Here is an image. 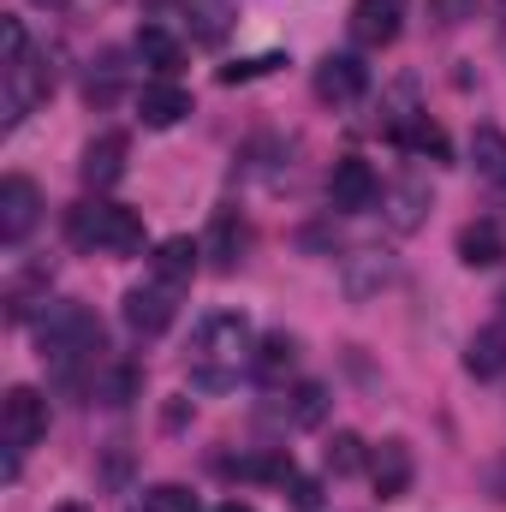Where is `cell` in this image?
<instances>
[{"mask_svg": "<svg viewBox=\"0 0 506 512\" xmlns=\"http://www.w3.org/2000/svg\"><path fill=\"white\" fill-rule=\"evenodd\" d=\"M54 512H96V507H84V501H60Z\"/></svg>", "mask_w": 506, "mask_h": 512, "instance_id": "32", "label": "cell"}, {"mask_svg": "<svg viewBox=\"0 0 506 512\" xmlns=\"http://www.w3.org/2000/svg\"><path fill=\"white\" fill-rule=\"evenodd\" d=\"M179 298H185V286H179V280L149 274L143 286H131V292H126V328H131V334H161V328H173Z\"/></svg>", "mask_w": 506, "mask_h": 512, "instance_id": "5", "label": "cell"}, {"mask_svg": "<svg viewBox=\"0 0 506 512\" xmlns=\"http://www.w3.org/2000/svg\"><path fill=\"white\" fill-rule=\"evenodd\" d=\"M364 90H370V66H364L358 54H328V60L316 66V102L346 108V102H358Z\"/></svg>", "mask_w": 506, "mask_h": 512, "instance_id": "8", "label": "cell"}, {"mask_svg": "<svg viewBox=\"0 0 506 512\" xmlns=\"http://www.w3.org/2000/svg\"><path fill=\"white\" fill-rule=\"evenodd\" d=\"M78 173H84V185H90V191L120 185V179H126V131H102V137H90V149H84Z\"/></svg>", "mask_w": 506, "mask_h": 512, "instance_id": "12", "label": "cell"}, {"mask_svg": "<svg viewBox=\"0 0 506 512\" xmlns=\"http://www.w3.org/2000/svg\"><path fill=\"white\" fill-rule=\"evenodd\" d=\"M185 114H191V90H179L173 78H155L137 90V120L149 131H173Z\"/></svg>", "mask_w": 506, "mask_h": 512, "instance_id": "11", "label": "cell"}, {"mask_svg": "<svg viewBox=\"0 0 506 512\" xmlns=\"http://www.w3.org/2000/svg\"><path fill=\"white\" fill-rule=\"evenodd\" d=\"M387 137H393L399 149H411V155H435V161H447V131L435 126L429 114H417V108L393 114V120H387Z\"/></svg>", "mask_w": 506, "mask_h": 512, "instance_id": "15", "label": "cell"}, {"mask_svg": "<svg viewBox=\"0 0 506 512\" xmlns=\"http://www.w3.org/2000/svg\"><path fill=\"white\" fill-rule=\"evenodd\" d=\"M251 358V322L239 310H215L191 334V382L197 387H227V376Z\"/></svg>", "mask_w": 506, "mask_h": 512, "instance_id": "2", "label": "cell"}, {"mask_svg": "<svg viewBox=\"0 0 506 512\" xmlns=\"http://www.w3.org/2000/svg\"><path fill=\"white\" fill-rule=\"evenodd\" d=\"M54 90V66L42 54H18L0 66V120L6 126H24V114Z\"/></svg>", "mask_w": 506, "mask_h": 512, "instance_id": "4", "label": "cell"}, {"mask_svg": "<svg viewBox=\"0 0 506 512\" xmlns=\"http://www.w3.org/2000/svg\"><path fill=\"white\" fill-rule=\"evenodd\" d=\"M501 322H506V292H501Z\"/></svg>", "mask_w": 506, "mask_h": 512, "instance_id": "36", "label": "cell"}, {"mask_svg": "<svg viewBox=\"0 0 506 512\" xmlns=\"http://www.w3.org/2000/svg\"><path fill=\"white\" fill-rule=\"evenodd\" d=\"M471 161H477V173H483V179H495V185L506 191V137L495 126L471 131Z\"/></svg>", "mask_w": 506, "mask_h": 512, "instance_id": "22", "label": "cell"}, {"mask_svg": "<svg viewBox=\"0 0 506 512\" xmlns=\"http://www.w3.org/2000/svg\"><path fill=\"white\" fill-rule=\"evenodd\" d=\"M274 66H286V60H280V54H256V60H239V66H227V72H221V84H251V78L274 72Z\"/></svg>", "mask_w": 506, "mask_h": 512, "instance_id": "29", "label": "cell"}, {"mask_svg": "<svg viewBox=\"0 0 506 512\" xmlns=\"http://www.w3.org/2000/svg\"><path fill=\"white\" fill-rule=\"evenodd\" d=\"M405 30V0H352V42L358 48H387Z\"/></svg>", "mask_w": 506, "mask_h": 512, "instance_id": "10", "label": "cell"}, {"mask_svg": "<svg viewBox=\"0 0 506 512\" xmlns=\"http://www.w3.org/2000/svg\"><path fill=\"white\" fill-rule=\"evenodd\" d=\"M197 256H203V245H191V239H161L155 245V256H149V274H161V280H191L197 274Z\"/></svg>", "mask_w": 506, "mask_h": 512, "instance_id": "20", "label": "cell"}, {"mask_svg": "<svg viewBox=\"0 0 506 512\" xmlns=\"http://www.w3.org/2000/svg\"><path fill=\"white\" fill-rule=\"evenodd\" d=\"M286 489H292V501H298V507H316V483H304L298 471H292V483H286Z\"/></svg>", "mask_w": 506, "mask_h": 512, "instance_id": "31", "label": "cell"}, {"mask_svg": "<svg viewBox=\"0 0 506 512\" xmlns=\"http://www.w3.org/2000/svg\"><path fill=\"white\" fill-rule=\"evenodd\" d=\"M245 221L233 215V209H221L215 215V227H209V245H203V256H215V268H239V251H245Z\"/></svg>", "mask_w": 506, "mask_h": 512, "instance_id": "19", "label": "cell"}, {"mask_svg": "<svg viewBox=\"0 0 506 512\" xmlns=\"http://www.w3.org/2000/svg\"><path fill=\"white\" fill-rule=\"evenodd\" d=\"M423 209H429V191H423V185H399V191H387V221H393L399 233H411V227L423 221Z\"/></svg>", "mask_w": 506, "mask_h": 512, "instance_id": "26", "label": "cell"}, {"mask_svg": "<svg viewBox=\"0 0 506 512\" xmlns=\"http://www.w3.org/2000/svg\"><path fill=\"white\" fill-rule=\"evenodd\" d=\"M495 489H501V501H506V465H501V471H495Z\"/></svg>", "mask_w": 506, "mask_h": 512, "instance_id": "33", "label": "cell"}, {"mask_svg": "<svg viewBox=\"0 0 506 512\" xmlns=\"http://www.w3.org/2000/svg\"><path fill=\"white\" fill-rule=\"evenodd\" d=\"M376 197H381V179H376L370 161H358V155L334 161V173H328V203H334L340 215H364Z\"/></svg>", "mask_w": 506, "mask_h": 512, "instance_id": "7", "label": "cell"}, {"mask_svg": "<svg viewBox=\"0 0 506 512\" xmlns=\"http://www.w3.org/2000/svg\"><path fill=\"white\" fill-rule=\"evenodd\" d=\"M137 60H143L155 78H173V72L185 66V42H179L167 24H143V30H137Z\"/></svg>", "mask_w": 506, "mask_h": 512, "instance_id": "16", "label": "cell"}, {"mask_svg": "<svg viewBox=\"0 0 506 512\" xmlns=\"http://www.w3.org/2000/svg\"><path fill=\"white\" fill-rule=\"evenodd\" d=\"M465 370H471V376H501L506 370V322L501 328H483V334L465 346Z\"/></svg>", "mask_w": 506, "mask_h": 512, "instance_id": "21", "label": "cell"}, {"mask_svg": "<svg viewBox=\"0 0 506 512\" xmlns=\"http://www.w3.org/2000/svg\"><path fill=\"white\" fill-rule=\"evenodd\" d=\"M143 512H197V495L179 489V483H155V489L143 495Z\"/></svg>", "mask_w": 506, "mask_h": 512, "instance_id": "28", "label": "cell"}, {"mask_svg": "<svg viewBox=\"0 0 506 512\" xmlns=\"http://www.w3.org/2000/svg\"><path fill=\"white\" fill-rule=\"evenodd\" d=\"M477 12V0H429V18L435 24H459V18H471Z\"/></svg>", "mask_w": 506, "mask_h": 512, "instance_id": "30", "label": "cell"}, {"mask_svg": "<svg viewBox=\"0 0 506 512\" xmlns=\"http://www.w3.org/2000/svg\"><path fill=\"white\" fill-rule=\"evenodd\" d=\"M322 417H328V387L304 382L298 393H292V405H286V423H292V429H316Z\"/></svg>", "mask_w": 506, "mask_h": 512, "instance_id": "25", "label": "cell"}, {"mask_svg": "<svg viewBox=\"0 0 506 512\" xmlns=\"http://www.w3.org/2000/svg\"><path fill=\"white\" fill-rule=\"evenodd\" d=\"M36 6H66V0H36Z\"/></svg>", "mask_w": 506, "mask_h": 512, "instance_id": "35", "label": "cell"}, {"mask_svg": "<svg viewBox=\"0 0 506 512\" xmlns=\"http://www.w3.org/2000/svg\"><path fill=\"white\" fill-rule=\"evenodd\" d=\"M185 18H191V42L221 48L233 30V0H185Z\"/></svg>", "mask_w": 506, "mask_h": 512, "instance_id": "17", "label": "cell"}, {"mask_svg": "<svg viewBox=\"0 0 506 512\" xmlns=\"http://www.w3.org/2000/svg\"><path fill=\"white\" fill-rule=\"evenodd\" d=\"M292 364H298V340H292V334H268V340L256 346V358H251V370L262 376V382H280Z\"/></svg>", "mask_w": 506, "mask_h": 512, "instance_id": "23", "label": "cell"}, {"mask_svg": "<svg viewBox=\"0 0 506 512\" xmlns=\"http://www.w3.org/2000/svg\"><path fill=\"white\" fill-rule=\"evenodd\" d=\"M42 221V191L24 179V173H12V179H0V239L6 245H18V239H30V227Z\"/></svg>", "mask_w": 506, "mask_h": 512, "instance_id": "9", "label": "cell"}, {"mask_svg": "<svg viewBox=\"0 0 506 512\" xmlns=\"http://www.w3.org/2000/svg\"><path fill=\"white\" fill-rule=\"evenodd\" d=\"M221 512H256V507H245V501H227V507H221Z\"/></svg>", "mask_w": 506, "mask_h": 512, "instance_id": "34", "label": "cell"}, {"mask_svg": "<svg viewBox=\"0 0 506 512\" xmlns=\"http://www.w3.org/2000/svg\"><path fill=\"white\" fill-rule=\"evenodd\" d=\"M42 435H48V399L36 387H6V399H0V441L12 453H24Z\"/></svg>", "mask_w": 506, "mask_h": 512, "instance_id": "6", "label": "cell"}, {"mask_svg": "<svg viewBox=\"0 0 506 512\" xmlns=\"http://www.w3.org/2000/svg\"><path fill=\"white\" fill-rule=\"evenodd\" d=\"M322 465H328L334 477H352V471H364V441H358L352 429H340V435L328 441V453H322Z\"/></svg>", "mask_w": 506, "mask_h": 512, "instance_id": "27", "label": "cell"}, {"mask_svg": "<svg viewBox=\"0 0 506 512\" xmlns=\"http://www.w3.org/2000/svg\"><path fill=\"white\" fill-rule=\"evenodd\" d=\"M393 280V256L376 251V245H364V251H352L346 262H340V286H346V298H376L381 286Z\"/></svg>", "mask_w": 506, "mask_h": 512, "instance_id": "13", "label": "cell"}, {"mask_svg": "<svg viewBox=\"0 0 506 512\" xmlns=\"http://www.w3.org/2000/svg\"><path fill=\"white\" fill-rule=\"evenodd\" d=\"M411 447L405 441H381L376 453H370V483H376V495L381 501H399L405 489H411Z\"/></svg>", "mask_w": 506, "mask_h": 512, "instance_id": "14", "label": "cell"}, {"mask_svg": "<svg viewBox=\"0 0 506 512\" xmlns=\"http://www.w3.org/2000/svg\"><path fill=\"white\" fill-rule=\"evenodd\" d=\"M501 256H506V239H501L495 221H471V227L459 233V262H465V268H495Z\"/></svg>", "mask_w": 506, "mask_h": 512, "instance_id": "18", "label": "cell"}, {"mask_svg": "<svg viewBox=\"0 0 506 512\" xmlns=\"http://www.w3.org/2000/svg\"><path fill=\"white\" fill-rule=\"evenodd\" d=\"M36 346H42V364H48V376L60 387H84L102 376V352H108L102 322L84 304H72V298L48 304V316L36 322Z\"/></svg>", "mask_w": 506, "mask_h": 512, "instance_id": "1", "label": "cell"}, {"mask_svg": "<svg viewBox=\"0 0 506 512\" xmlns=\"http://www.w3.org/2000/svg\"><path fill=\"white\" fill-rule=\"evenodd\" d=\"M137 387H143V370H137V364H102V376L90 382V393H96L102 405H131Z\"/></svg>", "mask_w": 506, "mask_h": 512, "instance_id": "24", "label": "cell"}, {"mask_svg": "<svg viewBox=\"0 0 506 512\" xmlns=\"http://www.w3.org/2000/svg\"><path fill=\"white\" fill-rule=\"evenodd\" d=\"M66 239L78 251H102V256H131L143 245V215L126 209V203H78L66 215Z\"/></svg>", "mask_w": 506, "mask_h": 512, "instance_id": "3", "label": "cell"}]
</instances>
